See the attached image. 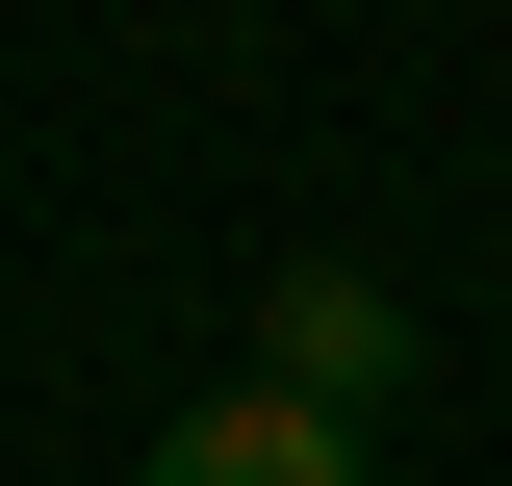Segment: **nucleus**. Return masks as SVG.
Segmentation results:
<instances>
[{
	"label": "nucleus",
	"mask_w": 512,
	"mask_h": 486,
	"mask_svg": "<svg viewBox=\"0 0 512 486\" xmlns=\"http://www.w3.org/2000/svg\"><path fill=\"white\" fill-rule=\"evenodd\" d=\"M128 486H359V410H308V384H205V410H154Z\"/></svg>",
	"instance_id": "f257e3e1"
},
{
	"label": "nucleus",
	"mask_w": 512,
	"mask_h": 486,
	"mask_svg": "<svg viewBox=\"0 0 512 486\" xmlns=\"http://www.w3.org/2000/svg\"><path fill=\"white\" fill-rule=\"evenodd\" d=\"M256 384H308V410H384V384H410V307H384L359 256H282V307H256Z\"/></svg>",
	"instance_id": "f03ea898"
}]
</instances>
